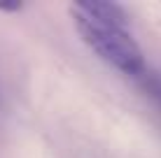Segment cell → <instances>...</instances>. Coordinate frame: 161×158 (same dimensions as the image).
I'll list each match as a JSON object with an SVG mask.
<instances>
[{"mask_svg": "<svg viewBox=\"0 0 161 158\" xmlns=\"http://www.w3.org/2000/svg\"><path fill=\"white\" fill-rule=\"evenodd\" d=\"M68 12L75 30L101 61L129 77H140L145 72V54L126 30V12L121 5L73 3Z\"/></svg>", "mask_w": 161, "mask_h": 158, "instance_id": "obj_1", "label": "cell"}]
</instances>
